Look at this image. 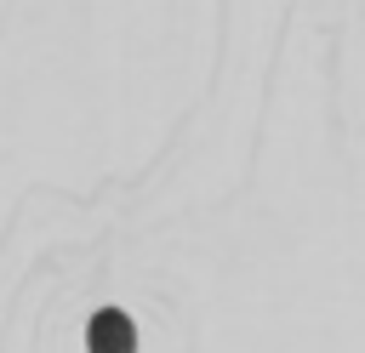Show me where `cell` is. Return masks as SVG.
Listing matches in <instances>:
<instances>
[{"label":"cell","instance_id":"cell-1","mask_svg":"<svg viewBox=\"0 0 365 353\" xmlns=\"http://www.w3.org/2000/svg\"><path fill=\"white\" fill-rule=\"evenodd\" d=\"M131 347V325L120 313H103L97 319V353H125Z\"/></svg>","mask_w":365,"mask_h":353}]
</instances>
